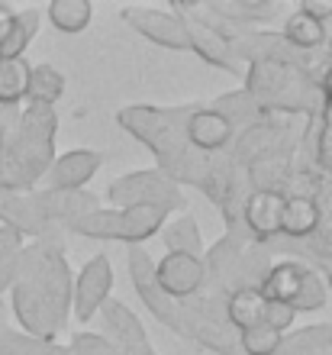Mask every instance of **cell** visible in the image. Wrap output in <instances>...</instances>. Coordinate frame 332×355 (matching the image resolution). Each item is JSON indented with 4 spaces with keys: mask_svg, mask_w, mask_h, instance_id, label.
Here are the masks:
<instances>
[{
    "mask_svg": "<svg viewBox=\"0 0 332 355\" xmlns=\"http://www.w3.org/2000/svg\"><path fill=\"white\" fill-rule=\"evenodd\" d=\"M26 58H0V107H19L29 91Z\"/></svg>",
    "mask_w": 332,
    "mask_h": 355,
    "instance_id": "25",
    "label": "cell"
},
{
    "mask_svg": "<svg viewBox=\"0 0 332 355\" xmlns=\"http://www.w3.org/2000/svg\"><path fill=\"white\" fill-rule=\"evenodd\" d=\"M0 355H71L68 346H58V343H42V339H33L19 329H10L0 323Z\"/></svg>",
    "mask_w": 332,
    "mask_h": 355,
    "instance_id": "27",
    "label": "cell"
},
{
    "mask_svg": "<svg viewBox=\"0 0 332 355\" xmlns=\"http://www.w3.org/2000/svg\"><path fill=\"white\" fill-rule=\"evenodd\" d=\"M197 103L187 107H126L116 113V123L126 126L130 136H136L142 146L152 149V155L161 165V175H168L175 184H194L200 187L210 155H200L197 149H191L187 142V116Z\"/></svg>",
    "mask_w": 332,
    "mask_h": 355,
    "instance_id": "2",
    "label": "cell"
},
{
    "mask_svg": "<svg viewBox=\"0 0 332 355\" xmlns=\"http://www.w3.org/2000/svg\"><path fill=\"white\" fill-rule=\"evenodd\" d=\"M326 297H329V288H326V281L320 278V271L306 268L304 281H300V291H297V297L290 307H294L297 313H313V310L326 307Z\"/></svg>",
    "mask_w": 332,
    "mask_h": 355,
    "instance_id": "28",
    "label": "cell"
},
{
    "mask_svg": "<svg viewBox=\"0 0 332 355\" xmlns=\"http://www.w3.org/2000/svg\"><path fill=\"white\" fill-rule=\"evenodd\" d=\"M123 355H158V352L152 349V343H142V346H126Z\"/></svg>",
    "mask_w": 332,
    "mask_h": 355,
    "instance_id": "37",
    "label": "cell"
},
{
    "mask_svg": "<svg viewBox=\"0 0 332 355\" xmlns=\"http://www.w3.org/2000/svg\"><path fill=\"white\" fill-rule=\"evenodd\" d=\"M294 320H297V310L290 307V304L268 300V307H265V327H271L274 333H281V336H284L287 329L294 327Z\"/></svg>",
    "mask_w": 332,
    "mask_h": 355,
    "instance_id": "31",
    "label": "cell"
},
{
    "mask_svg": "<svg viewBox=\"0 0 332 355\" xmlns=\"http://www.w3.org/2000/svg\"><path fill=\"white\" fill-rule=\"evenodd\" d=\"M62 97H65V75H62L55 65L39 62V65L29 68V91H26V101L29 103L55 107Z\"/></svg>",
    "mask_w": 332,
    "mask_h": 355,
    "instance_id": "21",
    "label": "cell"
},
{
    "mask_svg": "<svg viewBox=\"0 0 332 355\" xmlns=\"http://www.w3.org/2000/svg\"><path fill=\"white\" fill-rule=\"evenodd\" d=\"M10 132H13V130H7V126H0V152H3V146H7V136H10Z\"/></svg>",
    "mask_w": 332,
    "mask_h": 355,
    "instance_id": "38",
    "label": "cell"
},
{
    "mask_svg": "<svg viewBox=\"0 0 332 355\" xmlns=\"http://www.w3.org/2000/svg\"><path fill=\"white\" fill-rule=\"evenodd\" d=\"M55 107L26 103L0 152V191L29 194L55 162Z\"/></svg>",
    "mask_w": 332,
    "mask_h": 355,
    "instance_id": "3",
    "label": "cell"
},
{
    "mask_svg": "<svg viewBox=\"0 0 332 355\" xmlns=\"http://www.w3.org/2000/svg\"><path fill=\"white\" fill-rule=\"evenodd\" d=\"M284 42L290 49H297V52H320V49L326 46V26L323 23H316V19H310L306 13H300V10H294L290 17L284 19Z\"/></svg>",
    "mask_w": 332,
    "mask_h": 355,
    "instance_id": "22",
    "label": "cell"
},
{
    "mask_svg": "<svg viewBox=\"0 0 332 355\" xmlns=\"http://www.w3.org/2000/svg\"><path fill=\"white\" fill-rule=\"evenodd\" d=\"M101 323H103V329H107V339H110V343H116L120 349L148 343L142 320H139L136 313H132V310L126 307L123 300H116V297H110L101 307Z\"/></svg>",
    "mask_w": 332,
    "mask_h": 355,
    "instance_id": "15",
    "label": "cell"
},
{
    "mask_svg": "<svg viewBox=\"0 0 332 355\" xmlns=\"http://www.w3.org/2000/svg\"><path fill=\"white\" fill-rule=\"evenodd\" d=\"M39 23H42V13H39L36 7L17 10V17H13V26H10L7 39L0 42V58H23V52L29 49V42L36 39Z\"/></svg>",
    "mask_w": 332,
    "mask_h": 355,
    "instance_id": "24",
    "label": "cell"
},
{
    "mask_svg": "<svg viewBox=\"0 0 332 355\" xmlns=\"http://www.w3.org/2000/svg\"><path fill=\"white\" fill-rule=\"evenodd\" d=\"M23 245H26L23 236L7 230V226H0V265H7L10 259H17V255L23 252Z\"/></svg>",
    "mask_w": 332,
    "mask_h": 355,
    "instance_id": "32",
    "label": "cell"
},
{
    "mask_svg": "<svg viewBox=\"0 0 332 355\" xmlns=\"http://www.w3.org/2000/svg\"><path fill=\"white\" fill-rule=\"evenodd\" d=\"M184 132H187L191 149H197L200 155L226 152L229 149V142H232V136H236V130L229 126V120H226L220 110H213V107H194L191 116H187Z\"/></svg>",
    "mask_w": 332,
    "mask_h": 355,
    "instance_id": "13",
    "label": "cell"
},
{
    "mask_svg": "<svg viewBox=\"0 0 332 355\" xmlns=\"http://www.w3.org/2000/svg\"><path fill=\"white\" fill-rule=\"evenodd\" d=\"M123 19L136 29L139 36H146L148 42H155L171 52H191L184 36V26L175 13L168 10H152V7H123Z\"/></svg>",
    "mask_w": 332,
    "mask_h": 355,
    "instance_id": "9",
    "label": "cell"
},
{
    "mask_svg": "<svg viewBox=\"0 0 332 355\" xmlns=\"http://www.w3.org/2000/svg\"><path fill=\"white\" fill-rule=\"evenodd\" d=\"M19 120V107H0V126H7V130H13Z\"/></svg>",
    "mask_w": 332,
    "mask_h": 355,
    "instance_id": "35",
    "label": "cell"
},
{
    "mask_svg": "<svg viewBox=\"0 0 332 355\" xmlns=\"http://www.w3.org/2000/svg\"><path fill=\"white\" fill-rule=\"evenodd\" d=\"M103 162H107L103 152L71 149V152H65V155H55L52 168L46 171L42 181H46V187H58V191H81V187H87V181L101 171Z\"/></svg>",
    "mask_w": 332,
    "mask_h": 355,
    "instance_id": "12",
    "label": "cell"
},
{
    "mask_svg": "<svg viewBox=\"0 0 332 355\" xmlns=\"http://www.w3.org/2000/svg\"><path fill=\"white\" fill-rule=\"evenodd\" d=\"M126 259H130V278H132V284H136V294L142 297L146 310L158 320V323L171 327L177 336H181V304H177V300H171L165 291L158 288L155 262H152V255H148L142 245H130Z\"/></svg>",
    "mask_w": 332,
    "mask_h": 355,
    "instance_id": "6",
    "label": "cell"
},
{
    "mask_svg": "<svg viewBox=\"0 0 332 355\" xmlns=\"http://www.w3.org/2000/svg\"><path fill=\"white\" fill-rule=\"evenodd\" d=\"M113 288V265L110 255H94L91 262L78 271V278L71 284V310L78 323H91L94 313H101V307L110 300Z\"/></svg>",
    "mask_w": 332,
    "mask_h": 355,
    "instance_id": "7",
    "label": "cell"
},
{
    "mask_svg": "<svg viewBox=\"0 0 332 355\" xmlns=\"http://www.w3.org/2000/svg\"><path fill=\"white\" fill-rule=\"evenodd\" d=\"M71 268L65 259L62 233H49L23 245L17 281L10 288V310L26 333L42 343H55L71 317Z\"/></svg>",
    "mask_w": 332,
    "mask_h": 355,
    "instance_id": "1",
    "label": "cell"
},
{
    "mask_svg": "<svg viewBox=\"0 0 332 355\" xmlns=\"http://www.w3.org/2000/svg\"><path fill=\"white\" fill-rule=\"evenodd\" d=\"M306 268H310V265L297 262V259H281V262H271V265H268V271H265V278L259 281V291L265 294V300L294 304Z\"/></svg>",
    "mask_w": 332,
    "mask_h": 355,
    "instance_id": "17",
    "label": "cell"
},
{
    "mask_svg": "<svg viewBox=\"0 0 332 355\" xmlns=\"http://www.w3.org/2000/svg\"><path fill=\"white\" fill-rule=\"evenodd\" d=\"M168 216L171 214H168L165 207H155V204L126 207V210H120V243H130V245L146 243V239L161 233Z\"/></svg>",
    "mask_w": 332,
    "mask_h": 355,
    "instance_id": "16",
    "label": "cell"
},
{
    "mask_svg": "<svg viewBox=\"0 0 332 355\" xmlns=\"http://www.w3.org/2000/svg\"><path fill=\"white\" fill-rule=\"evenodd\" d=\"M13 17H17V10L7 7V3H0V42L7 39L10 26H13Z\"/></svg>",
    "mask_w": 332,
    "mask_h": 355,
    "instance_id": "34",
    "label": "cell"
},
{
    "mask_svg": "<svg viewBox=\"0 0 332 355\" xmlns=\"http://www.w3.org/2000/svg\"><path fill=\"white\" fill-rule=\"evenodd\" d=\"M171 13H175V17L181 19V26H184L191 52H197L207 65L222 68V71H229V75H236V78H245V65L236 58L229 42L200 17L197 3H171Z\"/></svg>",
    "mask_w": 332,
    "mask_h": 355,
    "instance_id": "5",
    "label": "cell"
},
{
    "mask_svg": "<svg viewBox=\"0 0 332 355\" xmlns=\"http://www.w3.org/2000/svg\"><path fill=\"white\" fill-rule=\"evenodd\" d=\"M320 226V207L310 197H284V210H281V236L277 239H290V243H304L316 233Z\"/></svg>",
    "mask_w": 332,
    "mask_h": 355,
    "instance_id": "18",
    "label": "cell"
},
{
    "mask_svg": "<svg viewBox=\"0 0 332 355\" xmlns=\"http://www.w3.org/2000/svg\"><path fill=\"white\" fill-rule=\"evenodd\" d=\"M281 210H284V194L277 191H252L242 204V233L268 245L281 236Z\"/></svg>",
    "mask_w": 332,
    "mask_h": 355,
    "instance_id": "10",
    "label": "cell"
},
{
    "mask_svg": "<svg viewBox=\"0 0 332 355\" xmlns=\"http://www.w3.org/2000/svg\"><path fill=\"white\" fill-rule=\"evenodd\" d=\"M33 200L39 207L42 223L49 226V233H68V226L74 220H81L84 214H91L101 207L97 194L81 187V191H58V187H42L33 191Z\"/></svg>",
    "mask_w": 332,
    "mask_h": 355,
    "instance_id": "8",
    "label": "cell"
},
{
    "mask_svg": "<svg viewBox=\"0 0 332 355\" xmlns=\"http://www.w3.org/2000/svg\"><path fill=\"white\" fill-rule=\"evenodd\" d=\"M0 223L19 233L23 239H42L49 236V226L39 216V207L29 194H13V191H0Z\"/></svg>",
    "mask_w": 332,
    "mask_h": 355,
    "instance_id": "14",
    "label": "cell"
},
{
    "mask_svg": "<svg viewBox=\"0 0 332 355\" xmlns=\"http://www.w3.org/2000/svg\"><path fill=\"white\" fill-rule=\"evenodd\" d=\"M49 23L58 29V33H68V36H78L91 26L94 19V7L87 0H55L46 7Z\"/></svg>",
    "mask_w": 332,
    "mask_h": 355,
    "instance_id": "23",
    "label": "cell"
},
{
    "mask_svg": "<svg viewBox=\"0 0 332 355\" xmlns=\"http://www.w3.org/2000/svg\"><path fill=\"white\" fill-rule=\"evenodd\" d=\"M265 307H268V300L259 288H239L226 297L222 313H226V323L236 333H245V329L265 323Z\"/></svg>",
    "mask_w": 332,
    "mask_h": 355,
    "instance_id": "19",
    "label": "cell"
},
{
    "mask_svg": "<svg viewBox=\"0 0 332 355\" xmlns=\"http://www.w3.org/2000/svg\"><path fill=\"white\" fill-rule=\"evenodd\" d=\"M203 278H207L203 259H194V255L168 252L161 262H155V281H158V288L165 291L171 300L194 297L197 291L203 288Z\"/></svg>",
    "mask_w": 332,
    "mask_h": 355,
    "instance_id": "11",
    "label": "cell"
},
{
    "mask_svg": "<svg viewBox=\"0 0 332 355\" xmlns=\"http://www.w3.org/2000/svg\"><path fill=\"white\" fill-rule=\"evenodd\" d=\"M281 333H274L271 327H265V323H259V327L245 329V333H239V352L242 355H277V349H281Z\"/></svg>",
    "mask_w": 332,
    "mask_h": 355,
    "instance_id": "29",
    "label": "cell"
},
{
    "mask_svg": "<svg viewBox=\"0 0 332 355\" xmlns=\"http://www.w3.org/2000/svg\"><path fill=\"white\" fill-rule=\"evenodd\" d=\"M297 10L306 13L310 19H316V23H323V26H326V19H332V0H304Z\"/></svg>",
    "mask_w": 332,
    "mask_h": 355,
    "instance_id": "33",
    "label": "cell"
},
{
    "mask_svg": "<svg viewBox=\"0 0 332 355\" xmlns=\"http://www.w3.org/2000/svg\"><path fill=\"white\" fill-rule=\"evenodd\" d=\"M68 349H71V355H123L116 343H110L107 336H97V333H74Z\"/></svg>",
    "mask_w": 332,
    "mask_h": 355,
    "instance_id": "30",
    "label": "cell"
},
{
    "mask_svg": "<svg viewBox=\"0 0 332 355\" xmlns=\"http://www.w3.org/2000/svg\"><path fill=\"white\" fill-rule=\"evenodd\" d=\"M107 200L113 204V210H126V207H136V204H155V207H165L168 214H175V210L187 214V200L181 194V187L168 175H161L158 168L132 171L126 178H116L107 187Z\"/></svg>",
    "mask_w": 332,
    "mask_h": 355,
    "instance_id": "4",
    "label": "cell"
},
{
    "mask_svg": "<svg viewBox=\"0 0 332 355\" xmlns=\"http://www.w3.org/2000/svg\"><path fill=\"white\" fill-rule=\"evenodd\" d=\"M161 239H165L168 252H181V255H194L203 259V239H200V226L191 214H177L171 223L161 226Z\"/></svg>",
    "mask_w": 332,
    "mask_h": 355,
    "instance_id": "20",
    "label": "cell"
},
{
    "mask_svg": "<svg viewBox=\"0 0 332 355\" xmlns=\"http://www.w3.org/2000/svg\"><path fill=\"white\" fill-rule=\"evenodd\" d=\"M68 233L87 236V239H116V243H120V210L97 207L91 214H84L81 220H74V223L68 226Z\"/></svg>",
    "mask_w": 332,
    "mask_h": 355,
    "instance_id": "26",
    "label": "cell"
},
{
    "mask_svg": "<svg viewBox=\"0 0 332 355\" xmlns=\"http://www.w3.org/2000/svg\"><path fill=\"white\" fill-rule=\"evenodd\" d=\"M313 271H320V278L326 281V288H332V259H326V262H316V265H310Z\"/></svg>",
    "mask_w": 332,
    "mask_h": 355,
    "instance_id": "36",
    "label": "cell"
}]
</instances>
